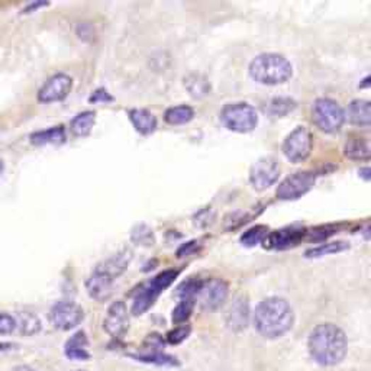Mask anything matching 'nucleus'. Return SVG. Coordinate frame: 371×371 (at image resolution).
I'll list each match as a JSON object with an SVG mask.
<instances>
[{
    "label": "nucleus",
    "mask_w": 371,
    "mask_h": 371,
    "mask_svg": "<svg viewBox=\"0 0 371 371\" xmlns=\"http://www.w3.org/2000/svg\"><path fill=\"white\" fill-rule=\"evenodd\" d=\"M128 326H130V315H128L127 304L122 300L113 302L109 306L108 314L103 321L105 331L113 338H122L127 333Z\"/></svg>",
    "instance_id": "13"
},
{
    "label": "nucleus",
    "mask_w": 371,
    "mask_h": 371,
    "mask_svg": "<svg viewBox=\"0 0 371 371\" xmlns=\"http://www.w3.org/2000/svg\"><path fill=\"white\" fill-rule=\"evenodd\" d=\"M178 275L177 270H166L163 273H160L159 275H156L152 278L151 282H148L147 285H144L135 299H134V304H132V314L134 315H142L145 314L148 309L156 303V300L159 299V296L176 280Z\"/></svg>",
    "instance_id": "4"
},
{
    "label": "nucleus",
    "mask_w": 371,
    "mask_h": 371,
    "mask_svg": "<svg viewBox=\"0 0 371 371\" xmlns=\"http://www.w3.org/2000/svg\"><path fill=\"white\" fill-rule=\"evenodd\" d=\"M66 355L72 360H87L89 354V341L84 332L74 333L66 344Z\"/></svg>",
    "instance_id": "19"
},
{
    "label": "nucleus",
    "mask_w": 371,
    "mask_h": 371,
    "mask_svg": "<svg viewBox=\"0 0 371 371\" xmlns=\"http://www.w3.org/2000/svg\"><path fill=\"white\" fill-rule=\"evenodd\" d=\"M221 120L232 132L249 134L258 123L257 110L249 103H229L221 112Z\"/></svg>",
    "instance_id": "5"
},
{
    "label": "nucleus",
    "mask_w": 371,
    "mask_h": 371,
    "mask_svg": "<svg viewBox=\"0 0 371 371\" xmlns=\"http://www.w3.org/2000/svg\"><path fill=\"white\" fill-rule=\"evenodd\" d=\"M15 329H16L15 318L5 312H0V335H9Z\"/></svg>",
    "instance_id": "34"
},
{
    "label": "nucleus",
    "mask_w": 371,
    "mask_h": 371,
    "mask_svg": "<svg viewBox=\"0 0 371 371\" xmlns=\"http://www.w3.org/2000/svg\"><path fill=\"white\" fill-rule=\"evenodd\" d=\"M225 321L228 328L234 332H241L246 328L250 321V306L246 297L238 296L232 300V303L227 309Z\"/></svg>",
    "instance_id": "14"
},
{
    "label": "nucleus",
    "mask_w": 371,
    "mask_h": 371,
    "mask_svg": "<svg viewBox=\"0 0 371 371\" xmlns=\"http://www.w3.org/2000/svg\"><path fill=\"white\" fill-rule=\"evenodd\" d=\"M113 282L115 280H112L110 277H108L106 274H103L102 271L95 268L86 282L87 293L91 299H95L98 302H105L112 295Z\"/></svg>",
    "instance_id": "15"
},
{
    "label": "nucleus",
    "mask_w": 371,
    "mask_h": 371,
    "mask_svg": "<svg viewBox=\"0 0 371 371\" xmlns=\"http://www.w3.org/2000/svg\"><path fill=\"white\" fill-rule=\"evenodd\" d=\"M131 260H132V253L130 250H123L112 256L110 258L102 261L101 264H98L96 268L103 274H106L108 277H110L112 280H116V278L128 268Z\"/></svg>",
    "instance_id": "16"
},
{
    "label": "nucleus",
    "mask_w": 371,
    "mask_h": 371,
    "mask_svg": "<svg viewBox=\"0 0 371 371\" xmlns=\"http://www.w3.org/2000/svg\"><path fill=\"white\" fill-rule=\"evenodd\" d=\"M348 249V244L346 242H329V244H322L316 249H312L306 251V257H324V256H329V254H335V253H341L344 250Z\"/></svg>",
    "instance_id": "28"
},
{
    "label": "nucleus",
    "mask_w": 371,
    "mask_h": 371,
    "mask_svg": "<svg viewBox=\"0 0 371 371\" xmlns=\"http://www.w3.org/2000/svg\"><path fill=\"white\" fill-rule=\"evenodd\" d=\"M312 119L321 131L333 134L343 128L346 122V113L335 101L322 98L314 103Z\"/></svg>",
    "instance_id": "6"
},
{
    "label": "nucleus",
    "mask_w": 371,
    "mask_h": 371,
    "mask_svg": "<svg viewBox=\"0 0 371 371\" xmlns=\"http://www.w3.org/2000/svg\"><path fill=\"white\" fill-rule=\"evenodd\" d=\"M267 235H268V229L264 225H257L246 232H244V235L241 236V242L245 246H254L263 242Z\"/></svg>",
    "instance_id": "29"
},
{
    "label": "nucleus",
    "mask_w": 371,
    "mask_h": 371,
    "mask_svg": "<svg viewBox=\"0 0 371 371\" xmlns=\"http://www.w3.org/2000/svg\"><path fill=\"white\" fill-rule=\"evenodd\" d=\"M12 371H35V370L28 367V365H18V367L12 368Z\"/></svg>",
    "instance_id": "38"
},
{
    "label": "nucleus",
    "mask_w": 371,
    "mask_h": 371,
    "mask_svg": "<svg viewBox=\"0 0 371 371\" xmlns=\"http://www.w3.org/2000/svg\"><path fill=\"white\" fill-rule=\"evenodd\" d=\"M315 174L311 171H297L285 178L275 190V195L282 200H296L314 188Z\"/></svg>",
    "instance_id": "8"
},
{
    "label": "nucleus",
    "mask_w": 371,
    "mask_h": 371,
    "mask_svg": "<svg viewBox=\"0 0 371 371\" xmlns=\"http://www.w3.org/2000/svg\"><path fill=\"white\" fill-rule=\"evenodd\" d=\"M96 122V113L95 112H81L79 113L73 120L70 130L76 137H86L91 132L93 127H95Z\"/></svg>",
    "instance_id": "22"
},
{
    "label": "nucleus",
    "mask_w": 371,
    "mask_h": 371,
    "mask_svg": "<svg viewBox=\"0 0 371 371\" xmlns=\"http://www.w3.org/2000/svg\"><path fill=\"white\" fill-rule=\"evenodd\" d=\"M368 173H370V169H368V167H365V169H363V170L360 171V176H363L365 180H368V178H370Z\"/></svg>",
    "instance_id": "39"
},
{
    "label": "nucleus",
    "mask_w": 371,
    "mask_h": 371,
    "mask_svg": "<svg viewBox=\"0 0 371 371\" xmlns=\"http://www.w3.org/2000/svg\"><path fill=\"white\" fill-rule=\"evenodd\" d=\"M184 86L189 90L190 96L195 99H202L209 95L210 84L202 74H190L184 79Z\"/></svg>",
    "instance_id": "23"
},
{
    "label": "nucleus",
    "mask_w": 371,
    "mask_h": 371,
    "mask_svg": "<svg viewBox=\"0 0 371 371\" xmlns=\"http://www.w3.org/2000/svg\"><path fill=\"white\" fill-rule=\"evenodd\" d=\"M42 5H47V4H40V2H38V4H34V5H30V6H28V8L25 9V12H28V11H33L34 8H38V6H42Z\"/></svg>",
    "instance_id": "40"
},
{
    "label": "nucleus",
    "mask_w": 371,
    "mask_h": 371,
    "mask_svg": "<svg viewBox=\"0 0 371 371\" xmlns=\"http://www.w3.org/2000/svg\"><path fill=\"white\" fill-rule=\"evenodd\" d=\"M15 322L23 335H35L41 329V321L34 314L22 312L18 315V319H15Z\"/></svg>",
    "instance_id": "26"
},
{
    "label": "nucleus",
    "mask_w": 371,
    "mask_h": 371,
    "mask_svg": "<svg viewBox=\"0 0 371 371\" xmlns=\"http://www.w3.org/2000/svg\"><path fill=\"white\" fill-rule=\"evenodd\" d=\"M303 236V229L296 228H287L282 231H275L266 236L264 242L266 245L271 246V249H289V246L297 245V242Z\"/></svg>",
    "instance_id": "17"
},
{
    "label": "nucleus",
    "mask_w": 371,
    "mask_h": 371,
    "mask_svg": "<svg viewBox=\"0 0 371 371\" xmlns=\"http://www.w3.org/2000/svg\"><path fill=\"white\" fill-rule=\"evenodd\" d=\"M195 306V300L192 299H181V302L177 304V307L173 311V322L177 325L184 324L192 315Z\"/></svg>",
    "instance_id": "30"
},
{
    "label": "nucleus",
    "mask_w": 371,
    "mask_h": 371,
    "mask_svg": "<svg viewBox=\"0 0 371 371\" xmlns=\"http://www.w3.org/2000/svg\"><path fill=\"white\" fill-rule=\"evenodd\" d=\"M130 119L139 134L148 135L152 134L157 128L156 116L145 109H132L130 112Z\"/></svg>",
    "instance_id": "18"
},
{
    "label": "nucleus",
    "mask_w": 371,
    "mask_h": 371,
    "mask_svg": "<svg viewBox=\"0 0 371 371\" xmlns=\"http://www.w3.org/2000/svg\"><path fill=\"white\" fill-rule=\"evenodd\" d=\"M193 250H196V242H188V244L183 245L181 249L178 250L177 257L181 258V257H184V256H189V254H192Z\"/></svg>",
    "instance_id": "37"
},
{
    "label": "nucleus",
    "mask_w": 371,
    "mask_h": 371,
    "mask_svg": "<svg viewBox=\"0 0 371 371\" xmlns=\"http://www.w3.org/2000/svg\"><path fill=\"white\" fill-rule=\"evenodd\" d=\"M74 371H86V370H74Z\"/></svg>",
    "instance_id": "42"
},
{
    "label": "nucleus",
    "mask_w": 371,
    "mask_h": 371,
    "mask_svg": "<svg viewBox=\"0 0 371 371\" xmlns=\"http://www.w3.org/2000/svg\"><path fill=\"white\" fill-rule=\"evenodd\" d=\"M66 141V130L64 127H54L45 131H38L30 135V142L35 145H45V144H61Z\"/></svg>",
    "instance_id": "21"
},
{
    "label": "nucleus",
    "mask_w": 371,
    "mask_h": 371,
    "mask_svg": "<svg viewBox=\"0 0 371 371\" xmlns=\"http://www.w3.org/2000/svg\"><path fill=\"white\" fill-rule=\"evenodd\" d=\"M293 74L289 59L280 54H261L250 64V76L260 84L277 86L286 83Z\"/></svg>",
    "instance_id": "3"
},
{
    "label": "nucleus",
    "mask_w": 371,
    "mask_h": 371,
    "mask_svg": "<svg viewBox=\"0 0 371 371\" xmlns=\"http://www.w3.org/2000/svg\"><path fill=\"white\" fill-rule=\"evenodd\" d=\"M312 151V135L304 127H297L283 142V154L292 163H302Z\"/></svg>",
    "instance_id": "9"
},
{
    "label": "nucleus",
    "mask_w": 371,
    "mask_h": 371,
    "mask_svg": "<svg viewBox=\"0 0 371 371\" xmlns=\"http://www.w3.org/2000/svg\"><path fill=\"white\" fill-rule=\"evenodd\" d=\"M309 354L321 365H336L347 354V336L333 324L318 325L309 336Z\"/></svg>",
    "instance_id": "2"
},
{
    "label": "nucleus",
    "mask_w": 371,
    "mask_h": 371,
    "mask_svg": "<svg viewBox=\"0 0 371 371\" xmlns=\"http://www.w3.org/2000/svg\"><path fill=\"white\" fill-rule=\"evenodd\" d=\"M213 219H215V213L210 209H205V210H200L195 216V225L205 228V227L210 225L213 222Z\"/></svg>",
    "instance_id": "35"
},
{
    "label": "nucleus",
    "mask_w": 371,
    "mask_h": 371,
    "mask_svg": "<svg viewBox=\"0 0 371 371\" xmlns=\"http://www.w3.org/2000/svg\"><path fill=\"white\" fill-rule=\"evenodd\" d=\"M348 119L353 125L361 127V128H368L371 122V115H370V102L367 101H354L348 106Z\"/></svg>",
    "instance_id": "20"
},
{
    "label": "nucleus",
    "mask_w": 371,
    "mask_h": 371,
    "mask_svg": "<svg viewBox=\"0 0 371 371\" xmlns=\"http://www.w3.org/2000/svg\"><path fill=\"white\" fill-rule=\"evenodd\" d=\"M347 157L354 160H365L370 157V145L367 139H353L346 147Z\"/></svg>",
    "instance_id": "27"
},
{
    "label": "nucleus",
    "mask_w": 371,
    "mask_h": 371,
    "mask_svg": "<svg viewBox=\"0 0 371 371\" xmlns=\"http://www.w3.org/2000/svg\"><path fill=\"white\" fill-rule=\"evenodd\" d=\"M193 116H195V110L190 106L181 105V106L170 108L166 112L164 119L167 123H170V125H184V123L190 122Z\"/></svg>",
    "instance_id": "24"
},
{
    "label": "nucleus",
    "mask_w": 371,
    "mask_h": 371,
    "mask_svg": "<svg viewBox=\"0 0 371 371\" xmlns=\"http://www.w3.org/2000/svg\"><path fill=\"white\" fill-rule=\"evenodd\" d=\"M2 171H4V160L0 159V173H2Z\"/></svg>",
    "instance_id": "41"
},
{
    "label": "nucleus",
    "mask_w": 371,
    "mask_h": 371,
    "mask_svg": "<svg viewBox=\"0 0 371 371\" xmlns=\"http://www.w3.org/2000/svg\"><path fill=\"white\" fill-rule=\"evenodd\" d=\"M132 239L137 244H142V245H152L154 244V235L152 231L145 227V225H139L134 229L132 232Z\"/></svg>",
    "instance_id": "32"
},
{
    "label": "nucleus",
    "mask_w": 371,
    "mask_h": 371,
    "mask_svg": "<svg viewBox=\"0 0 371 371\" xmlns=\"http://www.w3.org/2000/svg\"><path fill=\"white\" fill-rule=\"evenodd\" d=\"M280 177V164L273 157H264L256 161L250 170V183L258 192H263Z\"/></svg>",
    "instance_id": "10"
},
{
    "label": "nucleus",
    "mask_w": 371,
    "mask_h": 371,
    "mask_svg": "<svg viewBox=\"0 0 371 371\" xmlns=\"http://www.w3.org/2000/svg\"><path fill=\"white\" fill-rule=\"evenodd\" d=\"M296 108V102L290 98H275V99H271L264 110L271 115V116H275V118H282V116H286L287 113H290L293 109Z\"/></svg>",
    "instance_id": "25"
},
{
    "label": "nucleus",
    "mask_w": 371,
    "mask_h": 371,
    "mask_svg": "<svg viewBox=\"0 0 371 371\" xmlns=\"http://www.w3.org/2000/svg\"><path fill=\"white\" fill-rule=\"evenodd\" d=\"M110 101H112V98L109 96V93L105 89L96 90L91 95V98H90V102H93V103H96V102H110Z\"/></svg>",
    "instance_id": "36"
},
{
    "label": "nucleus",
    "mask_w": 371,
    "mask_h": 371,
    "mask_svg": "<svg viewBox=\"0 0 371 371\" xmlns=\"http://www.w3.org/2000/svg\"><path fill=\"white\" fill-rule=\"evenodd\" d=\"M73 87V80L64 73H58L48 79L38 91V101L42 103L59 102L69 96Z\"/></svg>",
    "instance_id": "12"
},
{
    "label": "nucleus",
    "mask_w": 371,
    "mask_h": 371,
    "mask_svg": "<svg viewBox=\"0 0 371 371\" xmlns=\"http://www.w3.org/2000/svg\"><path fill=\"white\" fill-rule=\"evenodd\" d=\"M138 360L141 361H145V363H154V364H159V365H174L176 361L173 357L164 354V353H160V351H147L145 354L142 355H138L137 357Z\"/></svg>",
    "instance_id": "31"
},
{
    "label": "nucleus",
    "mask_w": 371,
    "mask_h": 371,
    "mask_svg": "<svg viewBox=\"0 0 371 371\" xmlns=\"http://www.w3.org/2000/svg\"><path fill=\"white\" fill-rule=\"evenodd\" d=\"M229 287L227 282L221 278H210L207 282H202L195 300H198L202 311L212 312L219 309L228 299Z\"/></svg>",
    "instance_id": "7"
},
{
    "label": "nucleus",
    "mask_w": 371,
    "mask_h": 371,
    "mask_svg": "<svg viewBox=\"0 0 371 371\" xmlns=\"http://www.w3.org/2000/svg\"><path fill=\"white\" fill-rule=\"evenodd\" d=\"M84 318L83 309L74 302H58L50 314L51 324L61 331H70L80 325Z\"/></svg>",
    "instance_id": "11"
},
{
    "label": "nucleus",
    "mask_w": 371,
    "mask_h": 371,
    "mask_svg": "<svg viewBox=\"0 0 371 371\" xmlns=\"http://www.w3.org/2000/svg\"><path fill=\"white\" fill-rule=\"evenodd\" d=\"M190 333V328L189 326H186V325H180L177 328H174L171 332H169L167 335V341L170 344H180L183 343L186 338L189 336Z\"/></svg>",
    "instance_id": "33"
},
{
    "label": "nucleus",
    "mask_w": 371,
    "mask_h": 371,
    "mask_svg": "<svg viewBox=\"0 0 371 371\" xmlns=\"http://www.w3.org/2000/svg\"><path fill=\"white\" fill-rule=\"evenodd\" d=\"M253 319L254 326L261 336L277 339L292 329L295 314L286 299L273 296L258 303Z\"/></svg>",
    "instance_id": "1"
}]
</instances>
